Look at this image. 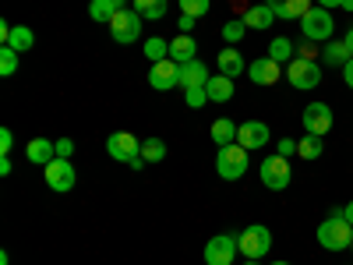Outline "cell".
<instances>
[{"mask_svg": "<svg viewBox=\"0 0 353 265\" xmlns=\"http://www.w3.org/2000/svg\"><path fill=\"white\" fill-rule=\"evenodd\" d=\"M350 241H353V226H350L346 213L332 209L329 219H321V226H318V244L325 251H350Z\"/></svg>", "mask_w": 353, "mask_h": 265, "instance_id": "1", "label": "cell"}, {"mask_svg": "<svg viewBox=\"0 0 353 265\" xmlns=\"http://www.w3.org/2000/svg\"><path fill=\"white\" fill-rule=\"evenodd\" d=\"M106 153H110L117 163H128V166H134V170L145 166V159H141V138H134L131 131H113V135L106 138Z\"/></svg>", "mask_w": 353, "mask_h": 265, "instance_id": "2", "label": "cell"}, {"mask_svg": "<svg viewBox=\"0 0 353 265\" xmlns=\"http://www.w3.org/2000/svg\"><path fill=\"white\" fill-rule=\"evenodd\" d=\"M216 173L223 177V181H241V177L248 173V149L244 145H223V149L216 153Z\"/></svg>", "mask_w": 353, "mask_h": 265, "instance_id": "3", "label": "cell"}, {"mask_svg": "<svg viewBox=\"0 0 353 265\" xmlns=\"http://www.w3.org/2000/svg\"><path fill=\"white\" fill-rule=\"evenodd\" d=\"M286 81L301 92H311V88L321 85V64L318 61H307V57H293L286 64Z\"/></svg>", "mask_w": 353, "mask_h": 265, "instance_id": "4", "label": "cell"}, {"mask_svg": "<svg viewBox=\"0 0 353 265\" xmlns=\"http://www.w3.org/2000/svg\"><path fill=\"white\" fill-rule=\"evenodd\" d=\"M258 177H261V184L269 188V191H286L290 181H293L290 159H283V156H265V159L258 163Z\"/></svg>", "mask_w": 353, "mask_h": 265, "instance_id": "5", "label": "cell"}, {"mask_svg": "<svg viewBox=\"0 0 353 265\" xmlns=\"http://www.w3.org/2000/svg\"><path fill=\"white\" fill-rule=\"evenodd\" d=\"M301 28H304V39H311V43H329L332 32H336L332 11H329V8H311V11L301 18Z\"/></svg>", "mask_w": 353, "mask_h": 265, "instance_id": "6", "label": "cell"}, {"mask_svg": "<svg viewBox=\"0 0 353 265\" xmlns=\"http://www.w3.org/2000/svg\"><path fill=\"white\" fill-rule=\"evenodd\" d=\"M141 25H145V18L138 14V11H128V8H121V11H117L113 18H110V36L117 39V43H138L141 39Z\"/></svg>", "mask_w": 353, "mask_h": 265, "instance_id": "7", "label": "cell"}, {"mask_svg": "<svg viewBox=\"0 0 353 265\" xmlns=\"http://www.w3.org/2000/svg\"><path fill=\"white\" fill-rule=\"evenodd\" d=\"M237 248H241L244 258H265V255L272 251V230L261 226V223L248 226L241 237H237Z\"/></svg>", "mask_w": 353, "mask_h": 265, "instance_id": "8", "label": "cell"}, {"mask_svg": "<svg viewBox=\"0 0 353 265\" xmlns=\"http://www.w3.org/2000/svg\"><path fill=\"white\" fill-rule=\"evenodd\" d=\"M43 177H46L50 191H57V195H68V191L78 184V170H74V163H71V159H61V156L43 166Z\"/></svg>", "mask_w": 353, "mask_h": 265, "instance_id": "9", "label": "cell"}, {"mask_svg": "<svg viewBox=\"0 0 353 265\" xmlns=\"http://www.w3.org/2000/svg\"><path fill=\"white\" fill-rule=\"evenodd\" d=\"M237 255H241L237 237H230V233H216V237L205 244V265H233Z\"/></svg>", "mask_w": 353, "mask_h": 265, "instance_id": "10", "label": "cell"}, {"mask_svg": "<svg viewBox=\"0 0 353 265\" xmlns=\"http://www.w3.org/2000/svg\"><path fill=\"white\" fill-rule=\"evenodd\" d=\"M269 138H272V131H269V124H265V121H244V124L237 128V145H244L248 153L265 149V145H269Z\"/></svg>", "mask_w": 353, "mask_h": 265, "instance_id": "11", "label": "cell"}, {"mask_svg": "<svg viewBox=\"0 0 353 265\" xmlns=\"http://www.w3.org/2000/svg\"><path fill=\"white\" fill-rule=\"evenodd\" d=\"M149 85L156 88V92H170V88H176L181 85V64L176 61H159V64H152V71H149Z\"/></svg>", "mask_w": 353, "mask_h": 265, "instance_id": "12", "label": "cell"}, {"mask_svg": "<svg viewBox=\"0 0 353 265\" xmlns=\"http://www.w3.org/2000/svg\"><path fill=\"white\" fill-rule=\"evenodd\" d=\"M304 131L325 138V135L332 131V106H329V103H311V106H304Z\"/></svg>", "mask_w": 353, "mask_h": 265, "instance_id": "13", "label": "cell"}, {"mask_svg": "<svg viewBox=\"0 0 353 265\" xmlns=\"http://www.w3.org/2000/svg\"><path fill=\"white\" fill-rule=\"evenodd\" d=\"M279 68H283V64H276L272 57H258V61L248 64V78H251L254 85H276V81L283 78Z\"/></svg>", "mask_w": 353, "mask_h": 265, "instance_id": "14", "label": "cell"}, {"mask_svg": "<svg viewBox=\"0 0 353 265\" xmlns=\"http://www.w3.org/2000/svg\"><path fill=\"white\" fill-rule=\"evenodd\" d=\"M272 8L276 18H286V21H301L307 11H311V0H265Z\"/></svg>", "mask_w": 353, "mask_h": 265, "instance_id": "15", "label": "cell"}, {"mask_svg": "<svg viewBox=\"0 0 353 265\" xmlns=\"http://www.w3.org/2000/svg\"><path fill=\"white\" fill-rule=\"evenodd\" d=\"M216 64H219V75H226V78H241V75L248 71L244 57H241V50H233V46L216 53Z\"/></svg>", "mask_w": 353, "mask_h": 265, "instance_id": "16", "label": "cell"}, {"mask_svg": "<svg viewBox=\"0 0 353 265\" xmlns=\"http://www.w3.org/2000/svg\"><path fill=\"white\" fill-rule=\"evenodd\" d=\"M25 156H28V163L46 166V163H53V159H57V145H53L50 138H32V141L25 145Z\"/></svg>", "mask_w": 353, "mask_h": 265, "instance_id": "17", "label": "cell"}, {"mask_svg": "<svg viewBox=\"0 0 353 265\" xmlns=\"http://www.w3.org/2000/svg\"><path fill=\"white\" fill-rule=\"evenodd\" d=\"M170 61H176V64H191V61H198V43L191 39V36H176L173 43H170Z\"/></svg>", "mask_w": 353, "mask_h": 265, "instance_id": "18", "label": "cell"}, {"mask_svg": "<svg viewBox=\"0 0 353 265\" xmlns=\"http://www.w3.org/2000/svg\"><path fill=\"white\" fill-rule=\"evenodd\" d=\"M350 50H346V43L343 39H329L325 46H321V61H325L329 68H346V61H350Z\"/></svg>", "mask_w": 353, "mask_h": 265, "instance_id": "19", "label": "cell"}, {"mask_svg": "<svg viewBox=\"0 0 353 265\" xmlns=\"http://www.w3.org/2000/svg\"><path fill=\"white\" fill-rule=\"evenodd\" d=\"M205 92H209V103H226V99H233V78H226V75L209 78V81H205Z\"/></svg>", "mask_w": 353, "mask_h": 265, "instance_id": "20", "label": "cell"}, {"mask_svg": "<svg viewBox=\"0 0 353 265\" xmlns=\"http://www.w3.org/2000/svg\"><path fill=\"white\" fill-rule=\"evenodd\" d=\"M212 75L201 61H191V64H181V88H194V85H205Z\"/></svg>", "mask_w": 353, "mask_h": 265, "instance_id": "21", "label": "cell"}, {"mask_svg": "<svg viewBox=\"0 0 353 265\" xmlns=\"http://www.w3.org/2000/svg\"><path fill=\"white\" fill-rule=\"evenodd\" d=\"M241 18H244V25H248V28H269V25L276 21V14H272V8H269V4H254V8H248Z\"/></svg>", "mask_w": 353, "mask_h": 265, "instance_id": "22", "label": "cell"}, {"mask_svg": "<svg viewBox=\"0 0 353 265\" xmlns=\"http://www.w3.org/2000/svg\"><path fill=\"white\" fill-rule=\"evenodd\" d=\"M237 128L241 124H233V121H226V117H219V121H212V141L219 145V149H223V145H233V141H237Z\"/></svg>", "mask_w": 353, "mask_h": 265, "instance_id": "23", "label": "cell"}, {"mask_svg": "<svg viewBox=\"0 0 353 265\" xmlns=\"http://www.w3.org/2000/svg\"><path fill=\"white\" fill-rule=\"evenodd\" d=\"M4 46H11V50L25 53V50H32V46H36V32H32V28H28V25H14Z\"/></svg>", "mask_w": 353, "mask_h": 265, "instance_id": "24", "label": "cell"}, {"mask_svg": "<svg viewBox=\"0 0 353 265\" xmlns=\"http://www.w3.org/2000/svg\"><path fill=\"white\" fill-rule=\"evenodd\" d=\"M166 8H170V0H134V11L145 21H163L166 18Z\"/></svg>", "mask_w": 353, "mask_h": 265, "instance_id": "25", "label": "cell"}, {"mask_svg": "<svg viewBox=\"0 0 353 265\" xmlns=\"http://www.w3.org/2000/svg\"><path fill=\"white\" fill-rule=\"evenodd\" d=\"M321 153H325V138H321V135H304L301 141H297V156L301 159H318Z\"/></svg>", "mask_w": 353, "mask_h": 265, "instance_id": "26", "label": "cell"}, {"mask_svg": "<svg viewBox=\"0 0 353 265\" xmlns=\"http://www.w3.org/2000/svg\"><path fill=\"white\" fill-rule=\"evenodd\" d=\"M265 57H272L276 64H290L297 53H293V43H290L286 36H276V39L269 43V53H265Z\"/></svg>", "mask_w": 353, "mask_h": 265, "instance_id": "27", "label": "cell"}, {"mask_svg": "<svg viewBox=\"0 0 353 265\" xmlns=\"http://www.w3.org/2000/svg\"><path fill=\"white\" fill-rule=\"evenodd\" d=\"M121 11V4L117 0H92L88 4V14H92V21H103V25H110V18Z\"/></svg>", "mask_w": 353, "mask_h": 265, "instance_id": "28", "label": "cell"}, {"mask_svg": "<svg viewBox=\"0 0 353 265\" xmlns=\"http://www.w3.org/2000/svg\"><path fill=\"white\" fill-rule=\"evenodd\" d=\"M166 156V141L163 138H145L141 141V159L145 163H159Z\"/></svg>", "mask_w": 353, "mask_h": 265, "instance_id": "29", "label": "cell"}, {"mask_svg": "<svg viewBox=\"0 0 353 265\" xmlns=\"http://www.w3.org/2000/svg\"><path fill=\"white\" fill-rule=\"evenodd\" d=\"M145 57H149L152 64L166 61V57H170V43H166V39H159V36H152V39H145Z\"/></svg>", "mask_w": 353, "mask_h": 265, "instance_id": "30", "label": "cell"}, {"mask_svg": "<svg viewBox=\"0 0 353 265\" xmlns=\"http://www.w3.org/2000/svg\"><path fill=\"white\" fill-rule=\"evenodd\" d=\"M18 50H11V46H0V75L4 78H11L14 71H18Z\"/></svg>", "mask_w": 353, "mask_h": 265, "instance_id": "31", "label": "cell"}, {"mask_svg": "<svg viewBox=\"0 0 353 265\" xmlns=\"http://www.w3.org/2000/svg\"><path fill=\"white\" fill-rule=\"evenodd\" d=\"M181 4V14H191V18H205L212 8V0H176Z\"/></svg>", "mask_w": 353, "mask_h": 265, "instance_id": "32", "label": "cell"}, {"mask_svg": "<svg viewBox=\"0 0 353 265\" xmlns=\"http://www.w3.org/2000/svg\"><path fill=\"white\" fill-rule=\"evenodd\" d=\"M244 32H248V25H244V18H233V21H226L223 25V39L233 46V43H241L244 39Z\"/></svg>", "mask_w": 353, "mask_h": 265, "instance_id": "33", "label": "cell"}, {"mask_svg": "<svg viewBox=\"0 0 353 265\" xmlns=\"http://www.w3.org/2000/svg\"><path fill=\"white\" fill-rule=\"evenodd\" d=\"M184 103L191 110H201L205 103H209V92H205V85H194V88H184Z\"/></svg>", "mask_w": 353, "mask_h": 265, "instance_id": "34", "label": "cell"}, {"mask_svg": "<svg viewBox=\"0 0 353 265\" xmlns=\"http://www.w3.org/2000/svg\"><path fill=\"white\" fill-rule=\"evenodd\" d=\"M293 153H297V141H293V138H279V141H276V156L290 159Z\"/></svg>", "mask_w": 353, "mask_h": 265, "instance_id": "35", "label": "cell"}, {"mask_svg": "<svg viewBox=\"0 0 353 265\" xmlns=\"http://www.w3.org/2000/svg\"><path fill=\"white\" fill-rule=\"evenodd\" d=\"M11 149H14V135L8 128H0V156H11Z\"/></svg>", "mask_w": 353, "mask_h": 265, "instance_id": "36", "label": "cell"}, {"mask_svg": "<svg viewBox=\"0 0 353 265\" xmlns=\"http://www.w3.org/2000/svg\"><path fill=\"white\" fill-rule=\"evenodd\" d=\"M53 145H57V156H61V159H71V153H74V141L71 138H57Z\"/></svg>", "mask_w": 353, "mask_h": 265, "instance_id": "37", "label": "cell"}, {"mask_svg": "<svg viewBox=\"0 0 353 265\" xmlns=\"http://www.w3.org/2000/svg\"><path fill=\"white\" fill-rule=\"evenodd\" d=\"M301 57H307V61H314V57H318V46H314L311 39H304V43H301Z\"/></svg>", "mask_w": 353, "mask_h": 265, "instance_id": "38", "label": "cell"}, {"mask_svg": "<svg viewBox=\"0 0 353 265\" xmlns=\"http://www.w3.org/2000/svg\"><path fill=\"white\" fill-rule=\"evenodd\" d=\"M194 21H198V18H191V14H181V21H176V25H181V32H184V36H191Z\"/></svg>", "mask_w": 353, "mask_h": 265, "instance_id": "39", "label": "cell"}, {"mask_svg": "<svg viewBox=\"0 0 353 265\" xmlns=\"http://www.w3.org/2000/svg\"><path fill=\"white\" fill-rule=\"evenodd\" d=\"M11 166H14V163H11V156H0V177H8V173H11Z\"/></svg>", "mask_w": 353, "mask_h": 265, "instance_id": "40", "label": "cell"}, {"mask_svg": "<svg viewBox=\"0 0 353 265\" xmlns=\"http://www.w3.org/2000/svg\"><path fill=\"white\" fill-rule=\"evenodd\" d=\"M343 78H346V85L353 88V57H350V61H346V68H343Z\"/></svg>", "mask_w": 353, "mask_h": 265, "instance_id": "41", "label": "cell"}, {"mask_svg": "<svg viewBox=\"0 0 353 265\" xmlns=\"http://www.w3.org/2000/svg\"><path fill=\"white\" fill-rule=\"evenodd\" d=\"M318 8H329V11H336V8H343V0H318Z\"/></svg>", "mask_w": 353, "mask_h": 265, "instance_id": "42", "label": "cell"}, {"mask_svg": "<svg viewBox=\"0 0 353 265\" xmlns=\"http://www.w3.org/2000/svg\"><path fill=\"white\" fill-rule=\"evenodd\" d=\"M343 43H346V50H350V53H353V28H350V32H346V36H343Z\"/></svg>", "mask_w": 353, "mask_h": 265, "instance_id": "43", "label": "cell"}, {"mask_svg": "<svg viewBox=\"0 0 353 265\" xmlns=\"http://www.w3.org/2000/svg\"><path fill=\"white\" fill-rule=\"evenodd\" d=\"M343 213H346V219H350V226H353V202L346 205V209H343Z\"/></svg>", "mask_w": 353, "mask_h": 265, "instance_id": "44", "label": "cell"}, {"mask_svg": "<svg viewBox=\"0 0 353 265\" xmlns=\"http://www.w3.org/2000/svg\"><path fill=\"white\" fill-rule=\"evenodd\" d=\"M339 11H353V0H343V8Z\"/></svg>", "mask_w": 353, "mask_h": 265, "instance_id": "45", "label": "cell"}, {"mask_svg": "<svg viewBox=\"0 0 353 265\" xmlns=\"http://www.w3.org/2000/svg\"><path fill=\"white\" fill-rule=\"evenodd\" d=\"M244 265H258V258H244Z\"/></svg>", "mask_w": 353, "mask_h": 265, "instance_id": "46", "label": "cell"}, {"mask_svg": "<svg viewBox=\"0 0 353 265\" xmlns=\"http://www.w3.org/2000/svg\"><path fill=\"white\" fill-rule=\"evenodd\" d=\"M272 265H290V262H272Z\"/></svg>", "mask_w": 353, "mask_h": 265, "instance_id": "47", "label": "cell"}, {"mask_svg": "<svg viewBox=\"0 0 353 265\" xmlns=\"http://www.w3.org/2000/svg\"><path fill=\"white\" fill-rule=\"evenodd\" d=\"M350 251H353V241H350Z\"/></svg>", "mask_w": 353, "mask_h": 265, "instance_id": "48", "label": "cell"}, {"mask_svg": "<svg viewBox=\"0 0 353 265\" xmlns=\"http://www.w3.org/2000/svg\"><path fill=\"white\" fill-rule=\"evenodd\" d=\"M117 4H124V0H117Z\"/></svg>", "mask_w": 353, "mask_h": 265, "instance_id": "49", "label": "cell"}]
</instances>
